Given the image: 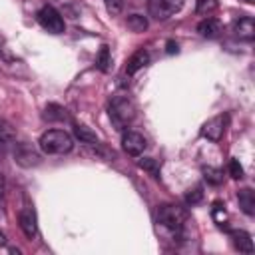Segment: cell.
I'll return each instance as SVG.
<instances>
[{
  "label": "cell",
  "mask_w": 255,
  "mask_h": 255,
  "mask_svg": "<svg viewBox=\"0 0 255 255\" xmlns=\"http://www.w3.org/2000/svg\"><path fill=\"white\" fill-rule=\"evenodd\" d=\"M223 126H225L223 116H215V118H211L209 122L203 124V128H201V135L207 137V139H211V141H217V139L223 135V129H225Z\"/></svg>",
  "instance_id": "obj_10"
},
{
  "label": "cell",
  "mask_w": 255,
  "mask_h": 255,
  "mask_svg": "<svg viewBox=\"0 0 255 255\" xmlns=\"http://www.w3.org/2000/svg\"><path fill=\"white\" fill-rule=\"evenodd\" d=\"M183 8V0H149L147 12L153 20H167Z\"/></svg>",
  "instance_id": "obj_5"
},
{
  "label": "cell",
  "mask_w": 255,
  "mask_h": 255,
  "mask_svg": "<svg viewBox=\"0 0 255 255\" xmlns=\"http://www.w3.org/2000/svg\"><path fill=\"white\" fill-rule=\"evenodd\" d=\"M165 52H167V54H177V52H179V46H177V42L169 40V42H167V48H165Z\"/></svg>",
  "instance_id": "obj_27"
},
{
  "label": "cell",
  "mask_w": 255,
  "mask_h": 255,
  "mask_svg": "<svg viewBox=\"0 0 255 255\" xmlns=\"http://www.w3.org/2000/svg\"><path fill=\"white\" fill-rule=\"evenodd\" d=\"M2 193H4V177L0 173V199H2Z\"/></svg>",
  "instance_id": "obj_28"
},
{
  "label": "cell",
  "mask_w": 255,
  "mask_h": 255,
  "mask_svg": "<svg viewBox=\"0 0 255 255\" xmlns=\"http://www.w3.org/2000/svg\"><path fill=\"white\" fill-rule=\"evenodd\" d=\"M108 114H110V122L114 124V128L122 131L135 118V108H133L131 100H128L126 96H118V98L112 100V104L108 108Z\"/></svg>",
  "instance_id": "obj_2"
},
{
  "label": "cell",
  "mask_w": 255,
  "mask_h": 255,
  "mask_svg": "<svg viewBox=\"0 0 255 255\" xmlns=\"http://www.w3.org/2000/svg\"><path fill=\"white\" fill-rule=\"evenodd\" d=\"M44 118L50 120V122H64V120H68V114H66V110H64L62 106H58V104H50V106H46V114H44Z\"/></svg>",
  "instance_id": "obj_15"
},
{
  "label": "cell",
  "mask_w": 255,
  "mask_h": 255,
  "mask_svg": "<svg viewBox=\"0 0 255 255\" xmlns=\"http://www.w3.org/2000/svg\"><path fill=\"white\" fill-rule=\"evenodd\" d=\"M231 241H233V247L237 251H241V253H253V239H251V235L247 231H243V229L231 231Z\"/></svg>",
  "instance_id": "obj_12"
},
{
  "label": "cell",
  "mask_w": 255,
  "mask_h": 255,
  "mask_svg": "<svg viewBox=\"0 0 255 255\" xmlns=\"http://www.w3.org/2000/svg\"><path fill=\"white\" fill-rule=\"evenodd\" d=\"M149 64V54H147V50H137L135 54H131L129 56V60H128V64H126V74L128 76H133L135 72H139L143 66H147Z\"/></svg>",
  "instance_id": "obj_11"
},
{
  "label": "cell",
  "mask_w": 255,
  "mask_h": 255,
  "mask_svg": "<svg viewBox=\"0 0 255 255\" xmlns=\"http://www.w3.org/2000/svg\"><path fill=\"white\" fill-rule=\"evenodd\" d=\"M203 177L207 179V183H211V185H219V183L223 181V171H221L219 167H211V165H207V167H203Z\"/></svg>",
  "instance_id": "obj_19"
},
{
  "label": "cell",
  "mask_w": 255,
  "mask_h": 255,
  "mask_svg": "<svg viewBox=\"0 0 255 255\" xmlns=\"http://www.w3.org/2000/svg\"><path fill=\"white\" fill-rule=\"evenodd\" d=\"M128 28L131 32H143L147 28V18L141 14H131V16H128Z\"/></svg>",
  "instance_id": "obj_18"
},
{
  "label": "cell",
  "mask_w": 255,
  "mask_h": 255,
  "mask_svg": "<svg viewBox=\"0 0 255 255\" xmlns=\"http://www.w3.org/2000/svg\"><path fill=\"white\" fill-rule=\"evenodd\" d=\"M229 175H231L233 179H241V177H243V167H241L239 159H235V157L229 161Z\"/></svg>",
  "instance_id": "obj_24"
},
{
  "label": "cell",
  "mask_w": 255,
  "mask_h": 255,
  "mask_svg": "<svg viewBox=\"0 0 255 255\" xmlns=\"http://www.w3.org/2000/svg\"><path fill=\"white\" fill-rule=\"evenodd\" d=\"M12 139H14V131H12V128H10L6 122L0 120V145L10 143Z\"/></svg>",
  "instance_id": "obj_22"
},
{
  "label": "cell",
  "mask_w": 255,
  "mask_h": 255,
  "mask_svg": "<svg viewBox=\"0 0 255 255\" xmlns=\"http://www.w3.org/2000/svg\"><path fill=\"white\" fill-rule=\"evenodd\" d=\"M14 157H16V163H20L22 167H32V165H38V163H40V155H38V151H36L30 143H26V141L16 143Z\"/></svg>",
  "instance_id": "obj_7"
},
{
  "label": "cell",
  "mask_w": 255,
  "mask_h": 255,
  "mask_svg": "<svg viewBox=\"0 0 255 255\" xmlns=\"http://www.w3.org/2000/svg\"><path fill=\"white\" fill-rule=\"evenodd\" d=\"M74 135L82 143H98V135L92 129H88L86 126H74Z\"/></svg>",
  "instance_id": "obj_17"
},
{
  "label": "cell",
  "mask_w": 255,
  "mask_h": 255,
  "mask_svg": "<svg viewBox=\"0 0 255 255\" xmlns=\"http://www.w3.org/2000/svg\"><path fill=\"white\" fill-rule=\"evenodd\" d=\"M245 2H249V4H251V2H255V0H245Z\"/></svg>",
  "instance_id": "obj_30"
},
{
  "label": "cell",
  "mask_w": 255,
  "mask_h": 255,
  "mask_svg": "<svg viewBox=\"0 0 255 255\" xmlns=\"http://www.w3.org/2000/svg\"><path fill=\"white\" fill-rule=\"evenodd\" d=\"M4 243H6V235L0 231V245H4Z\"/></svg>",
  "instance_id": "obj_29"
},
{
  "label": "cell",
  "mask_w": 255,
  "mask_h": 255,
  "mask_svg": "<svg viewBox=\"0 0 255 255\" xmlns=\"http://www.w3.org/2000/svg\"><path fill=\"white\" fill-rule=\"evenodd\" d=\"M233 34L239 38V40H245V42H251L255 38V20L251 16H243L239 20L233 22Z\"/></svg>",
  "instance_id": "obj_8"
},
{
  "label": "cell",
  "mask_w": 255,
  "mask_h": 255,
  "mask_svg": "<svg viewBox=\"0 0 255 255\" xmlns=\"http://www.w3.org/2000/svg\"><path fill=\"white\" fill-rule=\"evenodd\" d=\"M237 201H239V207H241L243 213H247V215L255 213V193H253V189H249V187L241 189L237 193Z\"/></svg>",
  "instance_id": "obj_14"
},
{
  "label": "cell",
  "mask_w": 255,
  "mask_h": 255,
  "mask_svg": "<svg viewBox=\"0 0 255 255\" xmlns=\"http://www.w3.org/2000/svg\"><path fill=\"white\" fill-rule=\"evenodd\" d=\"M201 199H203V191H201V187H193V189H189L187 195H185V201H187L189 205H195V203H199Z\"/></svg>",
  "instance_id": "obj_23"
},
{
  "label": "cell",
  "mask_w": 255,
  "mask_h": 255,
  "mask_svg": "<svg viewBox=\"0 0 255 255\" xmlns=\"http://www.w3.org/2000/svg\"><path fill=\"white\" fill-rule=\"evenodd\" d=\"M145 145H147V141H145V137L141 133H137V131H124L122 147H124V151L128 155H141Z\"/></svg>",
  "instance_id": "obj_6"
},
{
  "label": "cell",
  "mask_w": 255,
  "mask_h": 255,
  "mask_svg": "<svg viewBox=\"0 0 255 255\" xmlns=\"http://www.w3.org/2000/svg\"><path fill=\"white\" fill-rule=\"evenodd\" d=\"M217 8V0H195V10L199 14H209Z\"/></svg>",
  "instance_id": "obj_21"
},
{
  "label": "cell",
  "mask_w": 255,
  "mask_h": 255,
  "mask_svg": "<svg viewBox=\"0 0 255 255\" xmlns=\"http://www.w3.org/2000/svg\"><path fill=\"white\" fill-rule=\"evenodd\" d=\"M36 18H38V24H40L46 32H50V34H62L64 28H66V22H64V18H62V14H60L54 6H42V8L38 10Z\"/></svg>",
  "instance_id": "obj_4"
},
{
  "label": "cell",
  "mask_w": 255,
  "mask_h": 255,
  "mask_svg": "<svg viewBox=\"0 0 255 255\" xmlns=\"http://www.w3.org/2000/svg\"><path fill=\"white\" fill-rule=\"evenodd\" d=\"M141 169H145V171H149L153 177H159V165H157V161L155 159H151V157H143V159H139V163H137Z\"/></svg>",
  "instance_id": "obj_20"
},
{
  "label": "cell",
  "mask_w": 255,
  "mask_h": 255,
  "mask_svg": "<svg viewBox=\"0 0 255 255\" xmlns=\"http://www.w3.org/2000/svg\"><path fill=\"white\" fill-rule=\"evenodd\" d=\"M38 145L46 155H64V153L72 151L74 137L64 129H48L40 135Z\"/></svg>",
  "instance_id": "obj_1"
},
{
  "label": "cell",
  "mask_w": 255,
  "mask_h": 255,
  "mask_svg": "<svg viewBox=\"0 0 255 255\" xmlns=\"http://www.w3.org/2000/svg\"><path fill=\"white\" fill-rule=\"evenodd\" d=\"M157 221L171 229V231H179L185 223V211L177 205H169V203H163L157 207Z\"/></svg>",
  "instance_id": "obj_3"
},
{
  "label": "cell",
  "mask_w": 255,
  "mask_h": 255,
  "mask_svg": "<svg viewBox=\"0 0 255 255\" xmlns=\"http://www.w3.org/2000/svg\"><path fill=\"white\" fill-rule=\"evenodd\" d=\"M96 66L102 70V72H110L112 68V56H110V48L108 46H102L98 56H96Z\"/></svg>",
  "instance_id": "obj_16"
},
{
  "label": "cell",
  "mask_w": 255,
  "mask_h": 255,
  "mask_svg": "<svg viewBox=\"0 0 255 255\" xmlns=\"http://www.w3.org/2000/svg\"><path fill=\"white\" fill-rule=\"evenodd\" d=\"M106 2V8L110 14H120L122 12V0H104Z\"/></svg>",
  "instance_id": "obj_25"
},
{
  "label": "cell",
  "mask_w": 255,
  "mask_h": 255,
  "mask_svg": "<svg viewBox=\"0 0 255 255\" xmlns=\"http://www.w3.org/2000/svg\"><path fill=\"white\" fill-rule=\"evenodd\" d=\"M213 217H215V221H219V223L225 219V209L221 207V203H219V201H215V203H213Z\"/></svg>",
  "instance_id": "obj_26"
},
{
  "label": "cell",
  "mask_w": 255,
  "mask_h": 255,
  "mask_svg": "<svg viewBox=\"0 0 255 255\" xmlns=\"http://www.w3.org/2000/svg\"><path fill=\"white\" fill-rule=\"evenodd\" d=\"M219 32H221V24H219V20H215L211 16L203 18L197 24V34L203 38H215V36H219Z\"/></svg>",
  "instance_id": "obj_13"
},
{
  "label": "cell",
  "mask_w": 255,
  "mask_h": 255,
  "mask_svg": "<svg viewBox=\"0 0 255 255\" xmlns=\"http://www.w3.org/2000/svg\"><path fill=\"white\" fill-rule=\"evenodd\" d=\"M18 223H20V229L24 231V235L28 239L36 237L38 233V225H36V213L32 207H24L20 213H18Z\"/></svg>",
  "instance_id": "obj_9"
}]
</instances>
